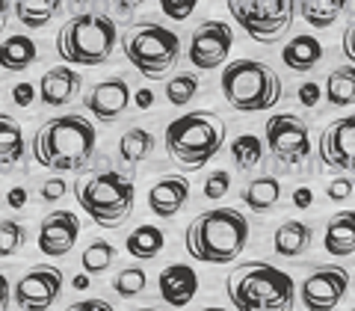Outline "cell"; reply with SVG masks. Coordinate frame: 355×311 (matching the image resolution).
I'll use <instances>...</instances> for the list:
<instances>
[{
  "label": "cell",
  "instance_id": "3",
  "mask_svg": "<svg viewBox=\"0 0 355 311\" xmlns=\"http://www.w3.org/2000/svg\"><path fill=\"white\" fill-rule=\"evenodd\" d=\"M225 291L237 311H293L296 303L293 279L266 261L234 267L228 273Z\"/></svg>",
  "mask_w": 355,
  "mask_h": 311
},
{
  "label": "cell",
  "instance_id": "31",
  "mask_svg": "<svg viewBox=\"0 0 355 311\" xmlns=\"http://www.w3.org/2000/svg\"><path fill=\"white\" fill-rule=\"evenodd\" d=\"M231 160H234L237 169H254L261 160H263V142L258 137H252V133H243L231 142Z\"/></svg>",
  "mask_w": 355,
  "mask_h": 311
},
{
  "label": "cell",
  "instance_id": "35",
  "mask_svg": "<svg viewBox=\"0 0 355 311\" xmlns=\"http://www.w3.org/2000/svg\"><path fill=\"white\" fill-rule=\"evenodd\" d=\"M27 243V228L18 219H0V258H15Z\"/></svg>",
  "mask_w": 355,
  "mask_h": 311
},
{
  "label": "cell",
  "instance_id": "40",
  "mask_svg": "<svg viewBox=\"0 0 355 311\" xmlns=\"http://www.w3.org/2000/svg\"><path fill=\"white\" fill-rule=\"evenodd\" d=\"M296 98H299V104L302 107H317L320 104V83H314V81L302 83L299 86V92H296Z\"/></svg>",
  "mask_w": 355,
  "mask_h": 311
},
{
  "label": "cell",
  "instance_id": "54",
  "mask_svg": "<svg viewBox=\"0 0 355 311\" xmlns=\"http://www.w3.org/2000/svg\"><path fill=\"white\" fill-rule=\"evenodd\" d=\"M349 311H355V305H352V308H349Z\"/></svg>",
  "mask_w": 355,
  "mask_h": 311
},
{
  "label": "cell",
  "instance_id": "1",
  "mask_svg": "<svg viewBox=\"0 0 355 311\" xmlns=\"http://www.w3.org/2000/svg\"><path fill=\"white\" fill-rule=\"evenodd\" d=\"M98 133L95 125L80 113H65L42 121L33 137V158L42 169L77 172L92 160Z\"/></svg>",
  "mask_w": 355,
  "mask_h": 311
},
{
  "label": "cell",
  "instance_id": "53",
  "mask_svg": "<svg viewBox=\"0 0 355 311\" xmlns=\"http://www.w3.org/2000/svg\"><path fill=\"white\" fill-rule=\"evenodd\" d=\"M137 311H154V308H137Z\"/></svg>",
  "mask_w": 355,
  "mask_h": 311
},
{
  "label": "cell",
  "instance_id": "27",
  "mask_svg": "<svg viewBox=\"0 0 355 311\" xmlns=\"http://www.w3.org/2000/svg\"><path fill=\"white\" fill-rule=\"evenodd\" d=\"M163 246H166V235L157 226H137L125 240V249L139 261L157 258V255L163 252Z\"/></svg>",
  "mask_w": 355,
  "mask_h": 311
},
{
  "label": "cell",
  "instance_id": "11",
  "mask_svg": "<svg viewBox=\"0 0 355 311\" xmlns=\"http://www.w3.org/2000/svg\"><path fill=\"white\" fill-rule=\"evenodd\" d=\"M231 48H234V30H231L225 21H202L196 30H193V39H190V57L193 69L198 72H214L219 65H225Z\"/></svg>",
  "mask_w": 355,
  "mask_h": 311
},
{
  "label": "cell",
  "instance_id": "36",
  "mask_svg": "<svg viewBox=\"0 0 355 311\" xmlns=\"http://www.w3.org/2000/svg\"><path fill=\"white\" fill-rule=\"evenodd\" d=\"M228 187H231V175L225 169H214L205 178V196L210 199V202H216V199L225 196Z\"/></svg>",
  "mask_w": 355,
  "mask_h": 311
},
{
  "label": "cell",
  "instance_id": "4",
  "mask_svg": "<svg viewBox=\"0 0 355 311\" xmlns=\"http://www.w3.org/2000/svg\"><path fill=\"white\" fill-rule=\"evenodd\" d=\"M74 199L83 214L101 228H121L133 214V175L119 169H92L74 181Z\"/></svg>",
  "mask_w": 355,
  "mask_h": 311
},
{
  "label": "cell",
  "instance_id": "25",
  "mask_svg": "<svg viewBox=\"0 0 355 311\" xmlns=\"http://www.w3.org/2000/svg\"><path fill=\"white\" fill-rule=\"evenodd\" d=\"M240 196H243V202L249 205V210H254V214H266V210H272L275 205H279L282 184H279V178H272V175H258L243 187Z\"/></svg>",
  "mask_w": 355,
  "mask_h": 311
},
{
  "label": "cell",
  "instance_id": "22",
  "mask_svg": "<svg viewBox=\"0 0 355 311\" xmlns=\"http://www.w3.org/2000/svg\"><path fill=\"white\" fill-rule=\"evenodd\" d=\"M320 60H323V44H320V39L308 36V33H299V36H293L291 42L284 44V51H282V62L291 72H296V74L314 72L320 65Z\"/></svg>",
  "mask_w": 355,
  "mask_h": 311
},
{
  "label": "cell",
  "instance_id": "32",
  "mask_svg": "<svg viewBox=\"0 0 355 311\" xmlns=\"http://www.w3.org/2000/svg\"><path fill=\"white\" fill-rule=\"evenodd\" d=\"M113 261H116V246L110 240H92L83 249V273H89V276L107 273Z\"/></svg>",
  "mask_w": 355,
  "mask_h": 311
},
{
  "label": "cell",
  "instance_id": "21",
  "mask_svg": "<svg viewBox=\"0 0 355 311\" xmlns=\"http://www.w3.org/2000/svg\"><path fill=\"white\" fill-rule=\"evenodd\" d=\"M311 240H314V228L302 219H287L275 228L272 235V249L282 258H302L311 249Z\"/></svg>",
  "mask_w": 355,
  "mask_h": 311
},
{
  "label": "cell",
  "instance_id": "44",
  "mask_svg": "<svg viewBox=\"0 0 355 311\" xmlns=\"http://www.w3.org/2000/svg\"><path fill=\"white\" fill-rule=\"evenodd\" d=\"M6 205L12 208V210L27 208V190H24V187H12V190L6 193Z\"/></svg>",
  "mask_w": 355,
  "mask_h": 311
},
{
  "label": "cell",
  "instance_id": "17",
  "mask_svg": "<svg viewBox=\"0 0 355 311\" xmlns=\"http://www.w3.org/2000/svg\"><path fill=\"white\" fill-rule=\"evenodd\" d=\"M157 291L160 299L172 308H187L198 294V273L190 264H169L157 276Z\"/></svg>",
  "mask_w": 355,
  "mask_h": 311
},
{
  "label": "cell",
  "instance_id": "15",
  "mask_svg": "<svg viewBox=\"0 0 355 311\" xmlns=\"http://www.w3.org/2000/svg\"><path fill=\"white\" fill-rule=\"evenodd\" d=\"M77 237H80V219H77L71 210H51L48 217L39 222V252L48 255V258H65Z\"/></svg>",
  "mask_w": 355,
  "mask_h": 311
},
{
  "label": "cell",
  "instance_id": "46",
  "mask_svg": "<svg viewBox=\"0 0 355 311\" xmlns=\"http://www.w3.org/2000/svg\"><path fill=\"white\" fill-rule=\"evenodd\" d=\"M133 104H137L139 110H151V104H154V92H151V89H139V92L133 95Z\"/></svg>",
  "mask_w": 355,
  "mask_h": 311
},
{
  "label": "cell",
  "instance_id": "8",
  "mask_svg": "<svg viewBox=\"0 0 355 311\" xmlns=\"http://www.w3.org/2000/svg\"><path fill=\"white\" fill-rule=\"evenodd\" d=\"M121 53L125 60L148 81H160L172 72V65L181 57V39L178 33L154 24V21H137L121 33Z\"/></svg>",
  "mask_w": 355,
  "mask_h": 311
},
{
  "label": "cell",
  "instance_id": "34",
  "mask_svg": "<svg viewBox=\"0 0 355 311\" xmlns=\"http://www.w3.org/2000/svg\"><path fill=\"white\" fill-rule=\"evenodd\" d=\"M148 287V276L142 267H125V270H119L116 273V279H113V291L121 296V299H133V296H139L142 291Z\"/></svg>",
  "mask_w": 355,
  "mask_h": 311
},
{
  "label": "cell",
  "instance_id": "13",
  "mask_svg": "<svg viewBox=\"0 0 355 311\" xmlns=\"http://www.w3.org/2000/svg\"><path fill=\"white\" fill-rule=\"evenodd\" d=\"M62 291V270L53 264L33 267L15 285L12 299L21 311H48Z\"/></svg>",
  "mask_w": 355,
  "mask_h": 311
},
{
  "label": "cell",
  "instance_id": "6",
  "mask_svg": "<svg viewBox=\"0 0 355 311\" xmlns=\"http://www.w3.org/2000/svg\"><path fill=\"white\" fill-rule=\"evenodd\" d=\"M219 89L228 107L237 113H263L282 101V77L258 60H234L219 77Z\"/></svg>",
  "mask_w": 355,
  "mask_h": 311
},
{
  "label": "cell",
  "instance_id": "43",
  "mask_svg": "<svg viewBox=\"0 0 355 311\" xmlns=\"http://www.w3.org/2000/svg\"><path fill=\"white\" fill-rule=\"evenodd\" d=\"M343 57L355 65V21L347 30H343Z\"/></svg>",
  "mask_w": 355,
  "mask_h": 311
},
{
  "label": "cell",
  "instance_id": "2",
  "mask_svg": "<svg viewBox=\"0 0 355 311\" xmlns=\"http://www.w3.org/2000/svg\"><path fill=\"white\" fill-rule=\"evenodd\" d=\"M184 243L202 264H231L249 243V219L237 208H210L187 226Z\"/></svg>",
  "mask_w": 355,
  "mask_h": 311
},
{
  "label": "cell",
  "instance_id": "38",
  "mask_svg": "<svg viewBox=\"0 0 355 311\" xmlns=\"http://www.w3.org/2000/svg\"><path fill=\"white\" fill-rule=\"evenodd\" d=\"M65 190H69V187H65V181L57 175V178H51V181H44V184H42L39 199H42V202H60V199L65 196Z\"/></svg>",
  "mask_w": 355,
  "mask_h": 311
},
{
  "label": "cell",
  "instance_id": "5",
  "mask_svg": "<svg viewBox=\"0 0 355 311\" xmlns=\"http://www.w3.org/2000/svg\"><path fill=\"white\" fill-rule=\"evenodd\" d=\"M222 146H225V121L214 110H193L166 128V154L187 172L207 166Z\"/></svg>",
  "mask_w": 355,
  "mask_h": 311
},
{
  "label": "cell",
  "instance_id": "30",
  "mask_svg": "<svg viewBox=\"0 0 355 311\" xmlns=\"http://www.w3.org/2000/svg\"><path fill=\"white\" fill-rule=\"evenodd\" d=\"M151 151H154V133L146 131V128H128L125 133H121V140H119V154H121V160L130 163V166H137L142 163L146 158H151Z\"/></svg>",
  "mask_w": 355,
  "mask_h": 311
},
{
  "label": "cell",
  "instance_id": "47",
  "mask_svg": "<svg viewBox=\"0 0 355 311\" xmlns=\"http://www.w3.org/2000/svg\"><path fill=\"white\" fill-rule=\"evenodd\" d=\"M146 3V0H113V6L119 9L121 15H130V12H137V9Z\"/></svg>",
  "mask_w": 355,
  "mask_h": 311
},
{
  "label": "cell",
  "instance_id": "51",
  "mask_svg": "<svg viewBox=\"0 0 355 311\" xmlns=\"http://www.w3.org/2000/svg\"><path fill=\"white\" fill-rule=\"evenodd\" d=\"M202 311H225V308H219V305H210V308H202Z\"/></svg>",
  "mask_w": 355,
  "mask_h": 311
},
{
  "label": "cell",
  "instance_id": "23",
  "mask_svg": "<svg viewBox=\"0 0 355 311\" xmlns=\"http://www.w3.org/2000/svg\"><path fill=\"white\" fill-rule=\"evenodd\" d=\"M27 154V140L21 121L9 113H0V169H12L24 160Z\"/></svg>",
  "mask_w": 355,
  "mask_h": 311
},
{
  "label": "cell",
  "instance_id": "7",
  "mask_svg": "<svg viewBox=\"0 0 355 311\" xmlns=\"http://www.w3.org/2000/svg\"><path fill=\"white\" fill-rule=\"evenodd\" d=\"M119 30L110 15L80 12L65 21L57 33V51L69 65H101L113 57Z\"/></svg>",
  "mask_w": 355,
  "mask_h": 311
},
{
  "label": "cell",
  "instance_id": "14",
  "mask_svg": "<svg viewBox=\"0 0 355 311\" xmlns=\"http://www.w3.org/2000/svg\"><path fill=\"white\" fill-rule=\"evenodd\" d=\"M320 160L329 172H355V113L329 121L323 128Z\"/></svg>",
  "mask_w": 355,
  "mask_h": 311
},
{
  "label": "cell",
  "instance_id": "26",
  "mask_svg": "<svg viewBox=\"0 0 355 311\" xmlns=\"http://www.w3.org/2000/svg\"><path fill=\"white\" fill-rule=\"evenodd\" d=\"M349 0H299V15L305 18L308 27L326 30L347 12Z\"/></svg>",
  "mask_w": 355,
  "mask_h": 311
},
{
  "label": "cell",
  "instance_id": "16",
  "mask_svg": "<svg viewBox=\"0 0 355 311\" xmlns=\"http://www.w3.org/2000/svg\"><path fill=\"white\" fill-rule=\"evenodd\" d=\"M83 107L98 121H104V125L116 121L130 107V86H128V81L116 74V77H107V81L95 83L92 89H89V95L83 98Z\"/></svg>",
  "mask_w": 355,
  "mask_h": 311
},
{
  "label": "cell",
  "instance_id": "45",
  "mask_svg": "<svg viewBox=\"0 0 355 311\" xmlns=\"http://www.w3.org/2000/svg\"><path fill=\"white\" fill-rule=\"evenodd\" d=\"M293 205H296L299 210H308L311 205H314V193H311L308 187H299V190L293 193Z\"/></svg>",
  "mask_w": 355,
  "mask_h": 311
},
{
  "label": "cell",
  "instance_id": "42",
  "mask_svg": "<svg viewBox=\"0 0 355 311\" xmlns=\"http://www.w3.org/2000/svg\"><path fill=\"white\" fill-rule=\"evenodd\" d=\"M33 98H36V86H33V83H18V86L12 89V101H15L18 107H30Z\"/></svg>",
  "mask_w": 355,
  "mask_h": 311
},
{
  "label": "cell",
  "instance_id": "49",
  "mask_svg": "<svg viewBox=\"0 0 355 311\" xmlns=\"http://www.w3.org/2000/svg\"><path fill=\"white\" fill-rule=\"evenodd\" d=\"M9 12H12V3H9V0H0V33H3V27H6Z\"/></svg>",
  "mask_w": 355,
  "mask_h": 311
},
{
  "label": "cell",
  "instance_id": "10",
  "mask_svg": "<svg viewBox=\"0 0 355 311\" xmlns=\"http://www.w3.org/2000/svg\"><path fill=\"white\" fill-rule=\"evenodd\" d=\"M266 149L279 163L299 166L311 154V131L308 121L296 113H272L266 119Z\"/></svg>",
  "mask_w": 355,
  "mask_h": 311
},
{
  "label": "cell",
  "instance_id": "39",
  "mask_svg": "<svg viewBox=\"0 0 355 311\" xmlns=\"http://www.w3.org/2000/svg\"><path fill=\"white\" fill-rule=\"evenodd\" d=\"M326 196L331 199V202H347V199L352 196V181L349 178H335V181L326 187Z\"/></svg>",
  "mask_w": 355,
  "mask_h": 311
},
{
  "label": "cell",
  "instance_id": "29",
  "mask_svg": "<svg viewBox=\"0 0 355 311\" xmlns=\"http://www.w3.org/2000/svg\"><path fill=\"white\" fill-rule=\"evenodd\" d=\"M323 95L331 107L355 104V65H338V69L326 77Z\"/></svg>",
  "mask_w": 355,
  "mask_h": 311
},
{
  "label": "cell",
  "instance_id": "37",
  "mask_svg": "<svg viewBox=\"0 0 355 311\" xmlns=\"http://www.w3.org/2000/svg\"><path fill=\"white\" fill-rule=\"evenodd\" d=\"M198 0H160V9L169 21H187L196 12Z\"/></svg>",
  "mask_w": 355,
  "mask_h": 311
},
{
  "label": "cell",
  "instance_id": "18",
  "mask_svg": "<svg viewBox=\"0 0 355 311\" xmlns=\"http://www.w3.org/2000/svg\"><path fill=\"white\" fill-rule=\"evenodd\" d=\"M187 199H190V178L187 175H163L157 184L148 190V208L154 217L172 219L184 210Z\"/></svg>",
  "mask_w": 355,
  "mask_h": 311
},
{
  "label": "cell",
  "instance_id": "28",
  "mask_svg": "<svg viewBox=\"0 0 355 311\" xmlns=\"http://www.w3.org/2000/svg\"><path fill=\"white\" fill-rule=\"evenodd\" d=\"M62 0H15V18L27 30H42L57 18Z\"/></svg>",
  "mask_w": 355,
  "mask_h": 311
},
{
  "label": "cell",
  "instance_id": "19",
  "mask_svg": "<svg viewBox=\"0 0 355 311\" xmlns=\"http://www.w3.org/2000/svg\"><path fill=\"white\" fill-rule=\"evenodd\" d=\"M80 92V74L71 65H53L42 74L39 81V98L44 107H65L71 104Z\"/></svg>",
  "mask_w": 355,
  "mask_h": 311
},
{
  "label": "cell",
  "instance_id": "41",
  "mask_svg": "<svg viewBox=\"0 0 355 311\" xmlns=\"http://www.w3.org/2000/svg\"><path fill=\"white\" fill-rule=\"evenodd\" d=\"M65 311H116V308L110 305L107 299H95V296H92V299H80V303H71Z\"/></svg>",
  "mask_w": 355,
  "mask_h": 311
},
{
  "label": "cell",
  "instance_id": "52",
  "mask_svg": "<svg viewBox=\"0 0 355 311\" xmlns=\"http://www.w3.org/2000/svg\"><path fill=\"white\" fill-rule=\"evenodd\" d=\"M74 3H89V0H74Z\"/></svg>",
  "mask_w": 355,
  "mask_h": 311
},
{
  "label": "cell",
  "instance_id": "9",
  "mask_svg": "<svg viewBox=\"0 0 355 311\" xmlns=\"http://www.w3.org/2000/svg\"><path fill=\"white\" fill-rule=\"evenodd\" d=\"M228 12L254 42L272 44L291 30L296 0H228Z\"/></svg>",
  "mask_w": 355,
  "mask_h": 311
},
{
  "label": "cell",
  "instance_id": "33",
  "mask_svg": "<svg viewBox=\"0 0 355 311\" xmlns=\"http://www.w3.org/2000/svg\"><path fill=\"white\" fill-rule=\"evenodd\" d=\"M196 92H198V74H193V72H178L175 77L166 81V101L175 107L190 104Z\"/></svg>",
  "mask_w": 355,
  "mask_h": 311
},
{
  "label": "cell",
  "instance_id": "50",
  "mask_svg": "<svg viewBox=\"0 0 355 311\" xmlns=\"http://www.w3.org/2000/svg\"><path fill=\"white\" fill-rule=\"evenodd\" d=\"M71 287H74V291H86V287H89V273H80V276H74Z\"/></svg>",
  "mask_w": 355,
  "mask_h": 311
},
{
  "label": "cell",
  "instance_id": "12",
  "mask_svg": "<svg viewBox=\"0 0 355 311\" xmlns=\"http://www.w3.org/2000/svg\"><path fill=\"white\" fill-rule=\"evenodd\" d=\"M349 291V273L340 264L320 267L299 285V299L308 311H335Z\"/></svg>",
  "mask_w": 355,
  "mask_h": 311
},
{
  "label": "cell",
  "instance_id": "48",
  "mask_svg": "<svg viewBox=\"0 0 355 311\" xmlns=\"http://www.w3.org/2000/svg\"><path fill=\"white\" fill-rule=\"evenodd\" d=\"M9 296H12V291H9L6 276L0 273V311H6V305H9Z\"/></svg>",
  "mask_w": 355,
  "mask_h": 311
},
{
  "label": "cell",
  "instance_id": "24",
  "mask_svg": "<svg viewBox=\"0 0 355 311\" xmlns=\"http://www.w3.org/2000/svg\"><path fill=\"white\" fill-rule=\"evenodd\" d=\"M36 60H39V48L30 36H24V33L0 42V69L18 74V72H27Z\"/></svg>",
  "mask_w": 355,
  "mask_h": 311
},
{
  "label": "cell",
  "instance_id": "20",
  "mask_svg": "<svg viewBox=\"0 0 355 311\" xmlns=\"http://www.w3.org/2000/svg\"><path fill=\"white\" fill-rule=\"evenodd\" d=\"M323 249L331 258H349L355 252V210L331 214L323 231Z\"/></svg>",
  "mask_w": 355,
  "mask_h": 311
}]
</instances>
